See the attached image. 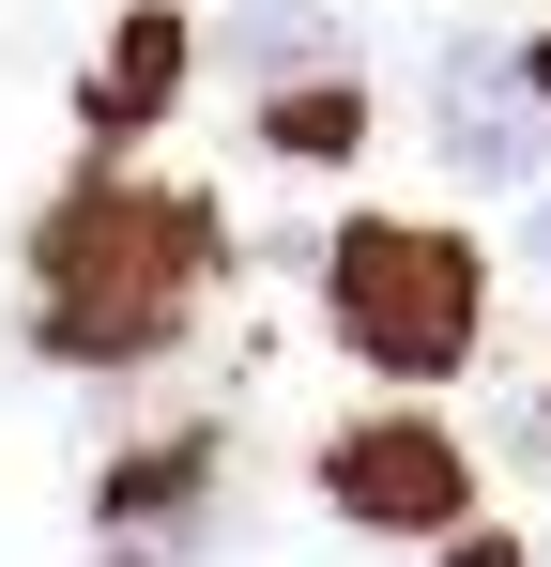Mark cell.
Returning <instances> with one entry per match:
<instances>
[{"instance_id":"cell-10","label":"cell","mask_w":551,"mask_h":567,"mask_svg":"<svg viewBox=\"0 0 551 567\" xmlns=\"http://www.w3.org/2000/svg\"><path fill=\"white\" fill-rule=\"evenodd\" d=\"M537 261H551V185H537Z\"/></svg>"},{"instance_id":"cell-8","label":"cell","mask_w":551,"mask_h":567,"mask_svg":"<svg viewBox=\"0 0 551 567\" xmlns=\"http://www.w3.org/2000/svg\"><path fill=\"white\" fill-rule=\"evenodd\" d=\"M261 123L291 138V154H353V123H367V107H353V78H306V93H276Z\"/></svg>"},{"instance_id":"cell-5","label":"cell","mask_w":551,"mask_h":567,"mask_svg":"<svg viewBox=\"0 0 551 567\" xmlns=\"http://www.w3.org/2000/svg\"><path fill=\"white\" fill-rule=\"evenodd\" d=\"M215 62H230L261 107L306 93V78H353V47H337V16H322V0H246V16L215 31Z\"/></svg>"},{"instance_id":"cell-1","label":"cell","mask_w":551,"mask_h":567,"mask_svg":"<svg viewBox=\"0 0 551 567\" xmlns=\"http://www.w3.org/2000/svg\"><path fill=\"white\" fill-rule=\"evenodd\" d=\"M199 291H215V215L169 199V185H138V169H92V185L31 230V338H46L62 369L169 353L184 322H199Z\"/></svg>"},{"instance_id":"cell-9","label":"cell","mask_w":551,"mask_h":567,"mask_svg":"<svg viewBox=\"0 0 551 567\" xmlns=\"http://www.w3.org/2000/svg\"><path fill=\"white\" fill-rule=\"evenodd\" d=\"M506 461H521V475H551V399H521V430H506Z\"/></svg>"},{"instance_id":"cell-7","label":"cell","mask_w":551,"mask_h":567,"mask_svg":"<svg viewBox=\"0 0 551 567\" xmlns=\"http://www.w3.org/2000/svg\"><path fill=\"white\" fill-rule=\"evenodd\" d=\"M107 522H123L138 553H154V522H169V553H184V537H199V445H184V461H138L123 491H107Z\"/></svg>"},{"instance_id":"cell-4","label":"cell","mask_w":551,"mask_h":567,"mask_svg":"<svg viewBox=\"0 0 551 567\" xmlns=\"http://www.w3.org/2000/svg\"><path fill=\"white\" fill-rule=\"evenodd\" d=\"M322 491H337V522H367V537H459L475 461H459L429 414H367V430H337Z\"/></svg>"},{"instance_id":"cell-6","label":"cell","mask_w":551,"mask_h":567,"mask_svg":"<svg viewBox=\"0 0 551 567\" xmlns=\"http://www.w3.org/2000/svg\"><path fill=\"white\" fill-rule=\"evenodd\" d=\"M169 93H184V16H123L107 62H92V138H138Z\"/></svg>"},{"instance_id":"cell-2","label":"cell","mask_w":551,"mask_h":567,"mask_svg":"<svg viewBox=\"0 0 551 567\" xmlns=\"http://www.w3.org/2000/svg\"><path fill=\"white\" fill-rule=\"evenodd\" d=\"M322 277H337V338H353L383 383H445L459 353H475V246H459V230L353 215Z\"/></svg>"},{"instance_id":"cell-3","label":"cell","mask_w":551,"mask_h":567,"mask_svg":"<svg viewBox=\"0 0 551 567\" xmlns=\"http://www.w3.org/2000/svg\"><path fill=\"white\" fill-rule=\"evenodd\" d=\"M429 138H445L459 185H537L551 169V47L459 31L445 62H429Z\"/></svg>"}]
</instances>
